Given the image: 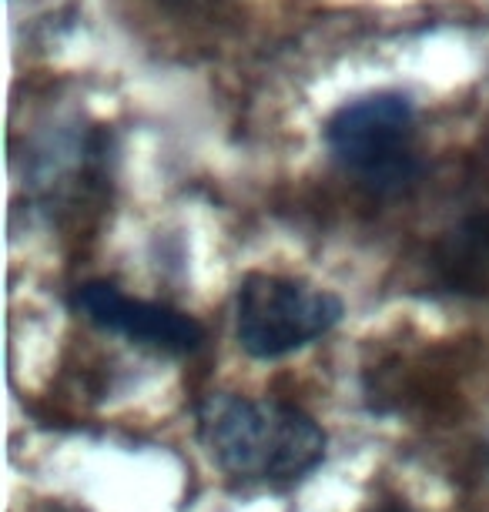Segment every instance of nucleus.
I'll use <instances>...</instances> for the list:
<instances>
[{"instance_id":"1","label":"nucleus","mask_w":489,"mask_h":512,"mask_svg":"<svg viewBox=\"0 0 489 512\" xmlns=\"http://www.w3.org/2000/svg\"><path fill=\"white\" fill-rule=\"evenodd\" d=\"M198 432L228 476L292 482L325 456V432L309 415L282 402L212 395L198 409Z\"/></svg>"},{"instance_id":"2","label":"nucleus","mask_w":489,"mask_h":512,"mask_svg":"<svg viewBox=\"0 0 489 512\" xmlns=\"http://www.w3.org/2000/svg\"><path fill=\"white\" fill-rule=\"evenodd\" d=\"M325 144L345 175L372 195H396L423 175L416 108L399 91H379L342 104L325 124Z\"/></svg>"},{"instance_id":"3","label":"nucleus","mask_w":489,"mask_h":512,"mask_svg":"<svg viewBox=\"0 0 489 512\" xmlns=\"http://www.w3.org/2000/svg\"><path fill=\"white\" fill-rule=\"evenodd\" d=\"M342 318V302L299 278L248 275L238 288L235 325L238 342L255 359H282L332 332Z\"/></svg>"},{"instance_id":"4","label":"nucleus","mask_w":489,"mask_h":512,"mask_svg":"<svg viewBox=\"0 0 489 512\" xmlns=\"http://www.w3.org/2000/svg\"><path fill=\"white\" fill-rule=\"evenodd\" d=\"M74 308L91 325L104 328V332L124 335L138 345H148V349L171 352V355L195 352L201 338H205V328L191 315L158 302H145V298H131L111 282L81 285L74 292Z\"/></svg>"},{"instance_id":"5","label":"nucleus","mask_w":489,"mask_h":512,"mask_svg":"<svg viewBox=\"0 0 489 512\" xmlns=\"http://www.w3.org/2000/svg\"><path fill=\"white\" fill-rule=\"evenodd\" d=\"M161 4L175 7V11H188V14H195V11H212V7L225 4V0H161Z\"/></svg>"},{"instance_id":"6","label":"nucleus","mask_w":489,"mask_h":512,"mask_svg":"<svg viewBox=\"0 0 489 512\" xmlns=\"http://www.w3.org/2000/svg\"><path fill=\"white\" fill-rule=\"evenodd\" d=\"M376 512H406V509H396V506H386V509H376Z\"/></svg>"}]
</instances>
